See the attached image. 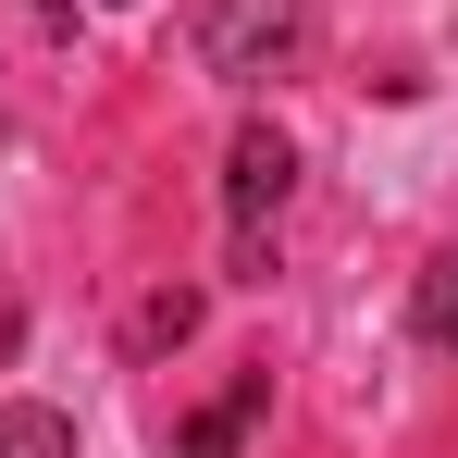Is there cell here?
<instances>
[{
	"instance_id": "6da1fadb",
	"label": "cell",
	"mask_w": 458,
	"mask_h": 458,
	"mask_svg": "<svg viewBox=\"0 0 458 458\" xmlns=\"http://www.w3.org/2000/svg\"><path fill=\"white\" fill-rule=\"evenodd\" d=\"M285 186H298V149H285L273 124H235V149H224V235H235V273H248V285L273 273V211H285Z\"/></svg>"
},
{
	"instance_id": "8992f818",
	"label": "cell",
	"mask_w": 458,
	"mask_h": 458,
	"mask_svg": "<svg viewBox=\"0 0 458 458\" xmlns=\"http://www.w3.org/2000/svg\"><path fill=\"white\" fill-rule=\"evenodd\" d=\"M186 322H199V298H186V285H174V298H149V310H137V347H174V335H186Z\"/></svg>"
},
{
	"instance_id": "277c9868",
	"label": "cell",
	"mask_w": 458,
	"mask_h": 458,
	"mask_svg": "<svg viewBox=\"0 0 458 458\" xmlns=\"http://www.w3.org/2000/svg\"><path fill=\"white\" fill-rule=\"evenodd\" d=\"M0 458H75V421L50 396H0Z\"/></svg>"
},
{
	"instance_id": "5b68a950",
	"label": "cell",
	"mask_w": 458,
	"mask_h": 458,
	"mask_svg": "<svg viewBox=\"0 0 458 458\" xmlns=\"http://www.w3.org/2000/svg\"><path fill=\"white\" fill-rule=\"evenodd\" d=\"M409 322H421V347H434V360H458V248H434V260H421Z\"/></svg>"
},
{
	"instance_id": "3957f363",
	"label": "cell",
	"mask_w": 458,
	"mask_h": 458,
	"mask_svg": "<svg viewBox=\"0 0 458 458\" xmlns=\"http://www.w3.org/2000/svg\"><path fill=\"white\" fill-rule=\"evenodd\" d=\"M260 409H273V372H235L224 396H211V409H199V421L174 434V458H235V446H248V421H260Z\"/></svg>"
},
{
	"instance_id": "52a82bcc",
	"label": "cell",
	"mask_w": 458,
	"mask_h": 458,
	"mask_svg": "<svg viewBox=\"0 0 458 458\" xmlns=\"http://www.w3.org/2000/svg\"><path fill=\"white\" fill-rule=\"evenodd\" d=\"M25 13H38V25H75V0H25Z\"/></svg>"
},
{
	"instance_id": "7a4b0ae2",
	"label": "cell",
	"mask_w": 458,
	"mask_h": 458,
	"mask_svg": "<svg viewBox=\"0 0 458 458\" xmlns=\"http://www.w3.org/2000/svg\"><path fill=\"white\" fill-rule=\"evenodd\" d=\"M186 38L224 87H260L298 63V0H186Z\"/></svg>"
}]
</instances>
